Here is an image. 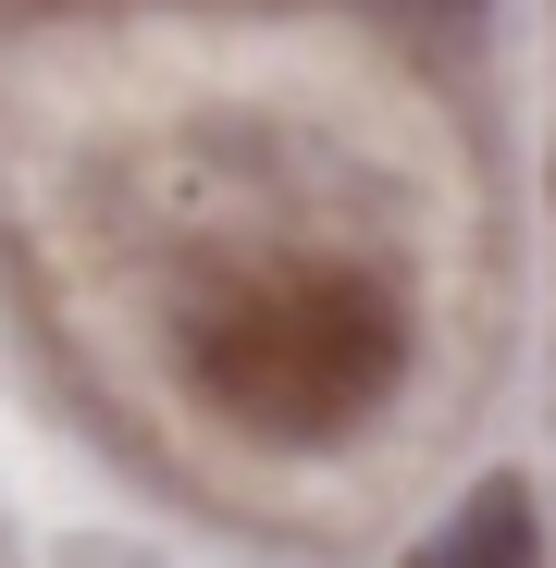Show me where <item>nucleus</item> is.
Listing matches in <instances>:
<instances>
[{
  "instance_id": "2",
  "label": "nucleus",
  "mask_w": 556,
  "mask_h": 568,
  "mask_svg": "<svg viewBox=\"0 0 556 568\" xmlns=\"http://www.w3.org/2000/svg\"><path fill=\"white\" fill-rule=\"evenodd\" d=\"M396 568H544V507H532V483H519V469L471 483Z\"/></svg>"
},
{
  "instance_id": "1",
  "label": "nucleus",
  "mask_w": 556,
  "mask_h": 568,
  "mask_svg": "<svg viewBox=\"0 0 556 568\" xmlns=\"http://www.w3.org/2000/svg\"><path fill=\"white\" fill-rule=\"evenodd\" d=\"M185 384L260 445H334L408 384V310L346 260L247 272L185 322Z\"/></svg>"
}]
</instances>
